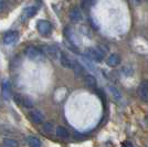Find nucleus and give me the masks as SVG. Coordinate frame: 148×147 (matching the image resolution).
I'll list each match as a JSON object with an SVG mask.
<instances>
[{
    "mask_svg": "<svg viewBox=\"0 0 148 147\" xmlns=\"http://www.w3.org/2000/svg\"><path fill=\"white\" fill-rule=\"evenodd\" d=\"M73 70L75 71L76 75H82V74L84 73V67H82L81 64H79V63H76V62H74Z\"/></svg>",
    "mask_w": 148,
    "mask_h": 147,
    "instance_id": "6ab92c4d",
    "label": "nucleus"
},
{
    "mask_svg": "<svg viewBox=\"0 0 148 147\" xmlns=\"http://www.w3.org/2000/svg\"><path fill=\"white\" fill-rule=\"evenodd\" d=\"M108 91L111 92L112 96L115 98L116 101H121V100H122V94H121V92L118 91L116 87H114V86H110V87H108Z\"/></svg>",
    "mask_w": 148,
    "mask_h": 147,
    "instance_id": "ddd939ff",
    "label": "nucleus"
},
{
    "mask_svg": "<svg viewBox=\"0 0 148 147\" xmlns=\"http://www.w3.org/2000/svg\"><path fill=\"white\" fill-rule=\"evenodd\" d=\"M14 101H16L17 104H21V95L16 94V95H14Z\"/></svg>",
    "mask_w": 148,
    "mask_h": 147,
    "instance_id": "4be33fe9",
    "label": "nucleus"
},
{
    "mask_svg": "<svg viewBox=\"0 0 148 147\" xmlns=\"http://www.w3.org/2000/svg\"><path fill=\"white\" fill-rule=\"evenodd\" d=\"M28 143H29L30 147H41V142H40V139L37 138V137H34V136L28 137Z\"/></svg>",
    "mask_w": 148,
    "mask_h": 147,
    "instance_id": "dca6fc26",
    "label": "nucleus"
},
{
    "mask_svg": "<svg viewBox=\"0 0 148 147\" xmlns=\"http://www.w3.org/2000/svg\"><path fill=\"white\" fill-rule=\"evenodd\" d=\"M42 52H43L45 55H48L50 58H53V59H56V56L59 55V50L56 47H53V45H44L43 48H42Z\"/></svg>",
    "mask_w": 148,
    "mask_h": 147,
    "instance_id": "423d86ee",
    "label": "nucleus"
},
{
    "mask_svg": "<svg viewBox=\"0 0 148 147\" xmlns=\"http://www.w3.org/2000/svg\"><path fill=\"white\" fill-rule=\"evenodd\" d=\"M52 127H53L52 123H44L43 124V131L45 133H51L52 132Z\"/></svg>",
    "mask_w": 148,
    "mask_h": 147,
    "instance_id": "412c9836",
    "label": "nucleus"
},
{
    "mask_svg": "<svg viewBox=\"0 0 148 147\" xmlns=\"http://www.w3.org/2000/svg\"><path fill=\"white\" fill-rule=\"evenodd\" d=\"M37 12H38V7H36V6H30L25 9V16H27L28 18L34 17V16L37 14Z\"/></svg>",
    "mask_w": 148,
    "mask_h": 147,
    "instance_id": "4468645a",
    "label": "nucleus"
},
{
    "mask_svg": "<svg viewBox=\"0 0 148 147\" xmlns=\"http://www.w3.org/2000/svg\"><path fill=\"white\" fill-rule=\"evenodd\" d=\"M138 95L142 101L148 102V80L142 81V83L138 86Z\"/></svg>",
    "mask_w": 148,
    "mask_h": 147,
    "instance_id": "20e7f679",
    "label": "nucleus"
},
{
    "mask_svg": "<svg viewBox=\"0 0 148 147\" xmlns=\"http://www.w3.org/2000/svg\"><path fill=\"white\" fill-rule=\"evenodd\" d=\"M82 63L85 64V67H86L90 71H95V67H94V64L92 63L90 58H87V56H82Z\"/></svg>",
    "mask_w": 148,
    "mask_h": 147,
    "instance_id": "2eb2a0df",
    "label": "nucleus"
},
{
    "mask_svg": "<svg viewBox=\"0 0 148 147\" xmlns=\"http://www.w3.org/2000/svg\"><path fill=\"white\" fill-rule=\"evenodd\" d=\"M84 82H85V84L88 87H92V89L96 87V80H95V78L93 75H90V74L85 75L84 76Z\"/></svg>",
    "mask_w": 148,
    "mask_h": 147,
    "instance_id": "f8f14e48",
    "label": "nucleus"
},
{
    "mask_svg": "<svg viewBox=\"0 0 148 147\" xmlns=\"http://www.w3.org/2000/svg\"><path fill=\"white\" fill-rule=\"evenodd\" d=\"M21 104L27 109H32L33 107V103H32L30 98H27V96H22V95H21Z\"/></svg>",
    "mask_w": 148,
    "mask_h": 147,
    "instance_id": "a211bd4d",
    "label": "nucleus"
},
{
    "mask_svg": "<svg viewBox=\"0 0 148 147\" xmlns=\"http://www.w3.org/2000/svg\"><path fill=\"white\" fill-rule=\"evenodd\" d=\"M11 93V87H10V82L8 80H5L2 83V96L5 100H9Z\"/></svg>",
    "mask_w": 148,
    "mask_h": 147,
    "instance_id": "1a4fd4ad",
    "label": "nucleus"
},
{
    "mask_svg": "<svg viewBox=\"0 0 148 147\" xmlns=\"http://www.w3.org/2000/svg\"><path fill=\"white\" fill-rule=\"evenodd\" d=\"M56 135L61 138H68L69 137V132L64 127L62 126H58L56 127Z\"/></svg>",
    "mask_w": 148,
    "mask_h": 147,
    "instance_id": "f3484780",
    "label": "nucleus"
},
{
    "mask_svg": "<svg viewBox=\"0 0 148 147\" xmlns=\"http://www.w3.org/2000/svg\"><path fill=\"white\" fill-rule=\"evenodd\" d=\"M70 19L72 22H79L82 20V12L79 8H74L73 10L70 12Z\"/></svg>",
    "mask_w": 148,
    "mask_h": 147,
    "instance_id": "9d476101",
    "label": "nucleus"
},
{
    "mask_svg": "<svg viewBox=\"0 0 148 147\" xmlns=\"http://www.w3.org/2000/svg\"><path fill=\"white\" fill-rule=\"evenodd\" d=\"M25 55L30 60H40L43 56V52L36 47H28L25 49Z\"/></svg>",
    "mask_w": 148,
    "mask_h": 147,
    "instance_id": "7ed1b4c3",
    "label": "nucleus"
},
{
    "mask_svg": "<svg viewBox=\"0 0 148 147\" xmlns=\"http://www.w3.org/2000/svg\"><path fill=\"white\" fill-rule=\"evenodd\" d=\"M60 62H61V65L64 67H66V69H73V65H74V62H72L70 59H69V56L65 53H60Z\"/></svg>",
    "mask_w": 148,
    "mask_h": 147,
    "instance_id": "6e6552de",
    "label": "nucleus"
},
{
    "mask_svg": "<svg viewBox=\"0 0 148 147\" xmlns=\"http://www.w3.org/2000/svg\"><path fill=\"white\" fill-rule=\"evenodd\" d=\"M119 63H121V56L118 54H111L107 59V64L111 67H117Z\"/></svg>",
    "mask_w": 148,
    "mask_h": 147,
    "instance_id": "9b49d317",
    "label": "nucleus"
},
{
    "mask_svg": "<svg viewBox=\"0 0 148 147\" xmlns=\"http://www.w3.org/2000/svg\"><path fill=\"white\" fill-rule=\"evenodd\" d=\"M29 116H30L31 121L33 123H36V124H41L44 121L43 114L41 112H39V111H31L30 113H29Z\"/></svg>",
    "mask_w": 148,
    "mask_h": 147,
    "instance_id": "0eeeda50",
    "label": "nucleus"
},
{
    "mask_svg": "<svg viewBox=\"0 0 148 147\" xmlns=\"http://www.w3.org/2000/svg\"><path fill=\"white\" fill-rule=\"evenodd\" d=\"M3 145L7 147H18V143L14 141V139H11V138H6L3 139Z\"/></svg>",
    "mask_w": 148,
    "mask_h": 147,
    "instance_id": "aec40b11",
    "label": "nucleus"
},
{
    "mask_svg": "<svg viewBox=\"0 0 148 147\" xmlns=\"http://www.w3.org/2000/svg\"><path fill=\"white\" fill-rule=\"evenodd\" d=\"M19 38V32L18 31H9L7 32L3 37V43L7 45H11L13 43L17 42Z\"/></svg>",
    "mask_w": 148,
    "mask_h": 147,
    "instance_id": "39448f33",
    "label": "nucleus"
},
{
    "mask_svg": "<svg viewBox=\"0 0 148 147\" xmlns=\"http://www.w3.org/2000/svg\"><path fill=\"white\" fill-rule=\"evenodd\" d=\"M146 122H147V124H148V115H147V117H146Z\"/></svg>",
    "mask_w": 148,
    "mask_h": 147,
    "instance_id": "b1692460",
    "label": "nucleus"
},
{
    "mask_svg": "<svg viewBox=\"0 0 148 147\" xmlns=\"http://www.w3.org/2000/svg\"><path fill=\"white\" fill-rule=\"evenodd\" d=\"M123 147H133V145H132L130 142H125L123 144Z\"/></svg>",
    "mask_w": 148,
    "mask_h": 147,
    "instance_id": "5701e85b",
    "label": "nucleus"
},
{
    "mask_svg": "<svg viewBox=\"0 0 148 147\" xmlns=\"http://www.w3.org/2000/svg\"><path fill=\"white\" fill-rule=\"evenodd\" d=\"M85 56H87L91 60H94L96 62H101L103 61V59H104V53L99 48H90V49L86 50Z\"/></svg>",
    "mask_w": 148,
    "mask_h": 147,
    "instance_id": "f257e3e1",
    "label": "nucleus"
},
{
    "mask_svg": "<svg viewBox=\"0 0 148 147\" xmlns=\"http://www.w3.org/2000/svg\"><path fill=\"white\" fill-rule=\"evenodd\" d=\"M38 31L42 34V36H49L52 32V25L47 20H39L37 25Z\"/></svg>",
    "mask_w": 148,
    "mask_h": 147,
    "instance_id": "f03ea898",
    "label": "nucleus"
}]
</instances>
